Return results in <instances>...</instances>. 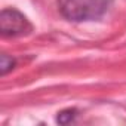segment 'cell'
Here are the masks:
<instances>
[{
	"label": "cell",
	"instance_id": "obj_2",
	"mask_svg": "<svg viewBox=\"0 0 126 126\" xmlns=\"http://www.w3.org/2000/svg\"><path fill=\"white\" fill-rule=\"evenodd\" d=\"M33 25L24 14L16 9H3L0 14V33L3 37H18L30 34Z\"/></svg>",
	"mask_w": 126,
	"mask_h": 126
},
{
	"label": "cell",
	"instance_id": "obj_4",
	"mask_svg": "<svg viewBox=\"0 0 126 126\" xmlns=\"http://www.w3.org/2000/svg\"><path fill=\"white\" fill-rule=\"evenodd\" d=\"M76 114H77V110H76V108H67V110H62V111L58 113V116H56V122L61 123V125H67V123H70V122L74 120Z\"/></svg>",
	"mask_w": 126,
	"mask_h": 126
},
{
	"label": "cell",
	"instance_id": "obj_1",
	"mask_svg": "<svg viewBox=\"0 0 126 126\" xmlns=\"http://www.w3.org/2000/svg\"><path fill=\"white\" fill-rule=\"evenodd\" d=\"M114 0H56L59 14L73 22L99 19Z\"/></svg>",
	"mask_w": 126,
	"mask_h": 126
},
{
	"label": "cell",
	"instance_id": "obj_3",
	"mask_svg": "<svg viewBox=\"0 0 126 126\" xmlns=\"http://www.w3.org/2000/svg\"><path fill=\"white\" fill-rule=\"evenodd\" d=\"M15 64H16L15 58L3 53L2 56H0V73H2V76H6L11 70H14Z\"/></svg>",
	"mask_w": 126,
	"mask_h": 126
}]
</instances>
